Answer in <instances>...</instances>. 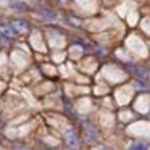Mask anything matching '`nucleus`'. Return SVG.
<instances>
[{
  "instance_id": "2",
  "label": "nucleus",
  "mask_w": 150,
  "mask_h": 150,
  "mask_svg": "<svg viewBox=\"0 0 150 150\" xmlns=\"http://www.w3.org/2000/svg\"><path fill=\"white\" fill-rule=\"evenodd\" d=\"M11 29L15 31V34H26L29 31V23L28 21H23V20H16L10 24Z\"/></svg>"
},
{
  "instance_id": "7",
  "label": "nucleus",
  "mask_w": 150,
  "mask_h": 150,
  "mask_svg": "<svg viewBox=\"0 0 150 150\" xmlns=\"http://www.w3.org/2000/svg\"><path fill=\"white\" fill-rule=\"evenodd\" d=\"M0 126H2V115H0Z\"/></svg>"
},
{
  "instance_id": "4",
  "label": "nucleus",
  "mask_w": 150,
  "mask_h": 150,
  "mask_svg": "<svg viewBox=\"0 0 150 150\" xmlns=\"http://www.w3.org/2000/svg\"><path fill=\"white\" fill-rule=\"evenodd\" d=\"M40 15H42L44 18H49V20H55L57 15L53 10H50V8H40Z\"/></svg>"
},
{
  "instance_id": "6",
  "label": "nucleus",
  "mask_w": 150,
  "mask_h": 150,
  "mask_svg": "<svg viewBox=\"0 0 150 150\" xmlns=\"http://www.w3.org/2000/svg\"><path fill=\"white\" fill-rule=\"evenodd\" d=\"M132 149H147V145H144V144H137V145H132Z\"/></svg>"
},
{
  "instance_id": "5",
  "label": "nucleus",
  "mask_w": 150,
  "mask_h": 150,
  "mask_svg": "<svg viewBox=\"0 0 150 150\" xmlns=\"http://www.w3.org/2000/svg\"><path fill=\"white\" fill-rule=\"evenodd\" d=\"M0 33L4 34V36H7V37L15 36V31L11 29V26H0Z\"/></svg>"
},
{
  "instance_id": "8",
  "label": "nucleus",
  "mask_w": 150,
  "mask_h": 150,
  "mask_svg": "<svg viewBox=\"0 0 150 150\" xmlns=\"http://www.w3.org/2000/svg\"><path fill=\"white\" fill-rule=\"evenodd\" d=\"M58 2H62V4H63V2H66V0H58Z\"/></svg>"
},
{
  "instance_id": "3",
  "label": "nucleus",
  "mask_w": 150,
  "mask_h": 150,
  "mask_svg": "<svg viewBox=\"0 0 150 150\" xmlns=\"http://www.w3.org/2000/svg\"><path fill=\"white\" fill-rule=\"evenodd\" d=\"M65 139L68 140V144H69L71 147H76V145H78V137L74 136V131H73V129H69L68 132L65 134Z\"/></svg>"
},
{
  "instance_id": "1",
  "label": "nucleus",
  "mask_w": 150,
  "mask_h": 150,
  "mask_svg": "<svg viewBox=\"0 0 150 150\" xmlns=\"http://www.w3.org/2000/svg\"><path fill=\"white\" fill-rule=\"evenodd\" d=\"M127 69H129V73H131V74H134V78H137V79H147V78H149V71H147L145 68H142V66L129 65V66H127Z\"/></svg>"
}]
</instances>
